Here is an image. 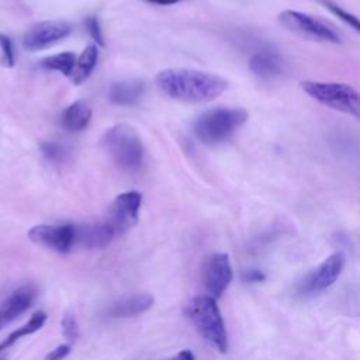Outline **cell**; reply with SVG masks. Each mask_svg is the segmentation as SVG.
<instances>
[{"label": "cell", "instance_id": "cell-1", "mask_svg": "<svg viewBox=\"0 0 360 360\" xmlns=\"http://www.w3.org/2000/svg\"><path fill=\"white\" fill-rule=\"evenodd\" d=\"M156 86L170 98L186 103H207L219 97L228 87V82L214 73L172 68L159 72Z\"/></svg>", "mask_w": 360, "mask_h": 360}, {"label": "cell", "instance_id": "cell-2", "mask_svg": "<svg viewBox=\"0 0 360 360\" xmlns=\"http://www.w3.org/2000/svg\"><path fill=\"white\" fill-rule=\"evenodd\" d=\"M248 121V111L243 108L218 107L205 111L194 122L197 139L208 146L226 142Z\"/></svg>", "mask_w": 360, "mask_h": 360}, {"label": "cell", "instance_id": "cell-3", "mask_svg": "<svg viewBox=\"0 0 360 360\" xmlns=\"http://www.w3.org/2000/svg\"><path fill=\"white\" fill-rule=\"evenodd\" d=\"M101 145L111 160L124 170H138L143 162V143L134 127L115 124L101 136Z\"/></svg>", "mask_w": 360, "mask_h": 360}, {"label": "cell", "instance_id": "cell-4", "mask_svg": "<svg viewBox=\"0 0 360 360\" xmlns=\"http://www.w3.org/2000/svg\"><path fill=\"white\" fill-rule=\"evenodd\" d=\"M186 315L214 349L221 353L228 350L226 329L215 298L210 295L194 297L186 307Z\"/></svg>", "mask_w": 360, "mask_h": 360}, {"label": "cell", "instance_id": "cell-5", "mask_svg": "<svg viewBox=\"0 0 360 360\" xmlns=\"http://www.w3.org/2000/svg\"><path fill=\"white\" fill-rule=\"evenodd\" d=\"M301 89L316 103L360 120V91L347 83L305 80Z\"/></svg>", "mask_w": 360, "mask_h": 360}, {"label": "cell", "instance_id": "cell-6", "mask_svg": "<svg viewBox=\"0 0 360 360\" xmlns=\"http://www.w3.org/2000/svg\"><path fill=\"white\" fill-rule=\"evenodd\" d=\"M278 22L290 32L316 42L340 44V34L329 22L316 18L308 13L297 10H284L277 15Z\"/></svg>", "mask_w": 360, "mask_h": 360}, {"label": "cell", "instance_id": "cell-7", "mask_svg": "<svg viewBox=\"0 0 360 360\" xmlns=\"http://www.w3.org/2000/svg\"><path fill=\"white\" fill-rule=\"evenodd\" d=\"M232 266L226 253H214L208 256L201 269V281L207 295L219 298L232 281Z\"/></svg>", "mask_w": 360, "mask_h": 360}, {"label": "cell", "instance_id": "cell-8", "mask_svg": "<svg viewBox=\"0 0 360 360\" xmlns=\"http://www.w3.org/2000/svg\"><path fill=\"white\" fill-rule=\"evenodd\" d=\"M28 238L58 253H68L76 246V224L35 225L28 231Z\"/></svg>", "mask_w": 360, "mask_h": 360}, {"label": "cell", "instance_id": "cell-9", "mask_svg": "<svg viewBox=\"0 0 360 360\" xmlns=\"http://www.w3.org/2000/svg\"><path fill=\"white\" fill-rule=\"evenodd\" d=\"M72 32V25L62 20H46L32 24L24 34L22 44L28 51L45 49Z\"/></svg>", "mask_w": 360, "mask_h": 360}, {"label": "cell", "instance_id": "cell-10", "mask_svg": "<svg viewBox=\"0 0 360 360\" xmlns=\"http://www.w3.org/2000/svg\"><path fill=\"white\" fill-rule=\"evenodd\" d=\"M345 267V255L335 252L328 256L319 266L312 269L301 281L300 292L314 294L330 287L342 274Z\"/></svg>", "mask_w": 360, "mask_h": 360}, {"label": "cell", "instance_id": "cell-11", "mask_svg": "<svg viewBox=\"0 0 360 360\" xmlns=\"http://www.w3.org/2000/svg\"><path fill=\"white\" fill-rule=\"evenodd\" d=\"M141 204L142 194L138 191H125L115 197L110 208L108 222L115 228L118 235L136 225Z\"/></svg>", "mask_w": 360, "mask_h": 360}, {"label": "cell", "instance_id": "cell-12", "mask_svg": "<svg viewBox=\"0 0 360 360\" xmlns=\"http://www.w3.org/2000/svg\"><path fill=\"white\" fill-rule=\"evenodd\" d=\"M35 297L37 287L34 284H25L14 290L0 305V330L24 311H27L32 305Z\"/></svg>", "mask_w": 360, "mask_h": 360}, {"label": "cell", "instance_id": "cell-13", "mask_svg": "<svg viewBox=\"0 0 360 360\" xmlns=\"http://www.w3.org/2000/svg\"><path fill=\"white\" fill-rule=\"evenodd\" d=\"M115 228L108 222L76 225V246L86 249H100L107 246L115 236Z\"/></svg>", "mask_w": 360, "mask_h": 360}, {"label": "cell", "instance_id": "cell-14", "mask_svg": "<svg viewBox=\"0 0 360 360\" xmlns=\"http://www.w3.org/2000/svg\"><path fill=\"white\" fill-rule=\"evenodd\" d=\"M153 305V297L146 292L121 297L107 305L103 311L105 318H129L141 315Z\"/></svg>", "mask_w": 360, "mask_h": 360}, {"label": "cell", "instance_id": "cell-15", "mask_svg": "<svg viewBox=\"0 0 360 360\" xmlns=\"http://www.w3.org/2000/svg\"><path fill=\"white\" fill-rule=\"evenodd\" d=\"M249 69L260 79H273L283 72V59L276 51L262 49L252 55Z\"/></svg>", "mask_w": 360, "mask_h": 360}, {"label": "cell", "instance_id": "cell-16", "mask_svg": "<svg viewBox=\"0 0 360 360\" xmlns=\"http://www.w3.org/2000/svg\"><path fill=\"white\" fill-rule=\"evenodd\" d=\"M145 91V84L141 80L136 79H128L121 80L114 84H111L108 90L110 100L117 105H135L139 103Z\"/></svg>", "mask_w": 360, "mask_h": 360}, {"label": "cell", "instance_id": "cell-17", "mask_svg": "<svg viewBox=\"0 0 360 360\" xmlns=\"http://www.w3.org/2000/svg\"><path fill=\"white\" fill-rule=\"evenodd\" d=\"M91 118V108L83 100H77L72 103L62 115V125L65 129L70 132L83 131Z\"/></svg>", "mask_w": 360, "mask_h": 360}, {"label": "cell", "instance_id": "cell-18", "mask_svg": "<svg viewBox=\"0 0 360 360\" xmlns=\"http://www.w3.org/2000/svg\"><path fill=\"white\" fill-rule=\"evenodd\" d=\"M97 59H98V49L96 45H87L82 53L79 55V58L76 59V65L73 68V72L70 75V80L75 83V84H82L83 82H86L96 63H97Z\"/></svg>", "mask_w": 360, "mask_h": 360}, {"label": "cell", "instance_id": "cell-19", "mask_svg": "<svg viewBox=\"0 0 360 360\" xmlns=\"http://www.w3.org/2000/svg\"><path fill=\"white\" fill-rule=\"evenodd\" d=\"M46 321V314L44 311H37L32 314V316L22 325L20 326L18 329L13 330L6 339H3L0 342V353L4 352L6 349H8L10 346H13L18 339H21L22 336H28L31 333H35L37 330H39L44 323Z\"/></svg>", "mask_w": 360, "mask_h": 360}, {"label": "cell", "instance_id": "cell-20", "mask_svg": "<svg viewBox=\"0 0 360 360\" xmlns=\"http://www.w3.org/2000/svg\"><path fill=\"white\" fill-rule=\"evenodd\" d=\"M76 65V56L73 52H62L46 56L41 60V66L48 70H56L65 76H70Z\"/></svg>", "mask_w": 360, "mask_h": 360}, {"label": "cell", "instance_id": "cell-21", "mask_svg": "<svg viewBox=\"0 0 360 360\" xmlns=\"http://www.w3.org/2000/svg\"><path fill=\"white\" fill-rule=\"evenodd\" d=\"M321 4H323L332 14H335L340 21H343L346 25H349L350 28H353L357 34H360V18L357 15H354L353 13L345 10L343 7H340L339 4L330 1V0H318Z\"/></svg>", "mask_w": 360, "mask_h": 360}, {"label": "cell", "instance_id": "cell-22", "mask_svg": "<svg viewBox=\"0 0 360 360\" xmlns=\"http://www.w3.org/2000/svg\"><path fill=\"white\" fill-rule=\"evenodd\" d=\"M41 150L44 156L51 162H59L65 156V146L55 141H48L41 143Z\"/></svg>", "mask_w": 360, "mask_h": 360}, {"label": "cell", "instance_id": "cell-23", "mask_svg": "<svg viewBox=\"0 0 360 360\" xmlns=\"http://www.w3.org/2000/svg\"><path fill=\"white\" fill-rule=\"evenodd\" d=\"M60 326H62V335L68 339V340H76L79 336V326L76 322V318L66 312L60 321Z\"/></svg>", "mask_w": 360, "mask_h": 360}, {"label": "cell", "instance_id": "cell-24", "mask_svg": "<svg viewBox=\"0 0 360 360\" xmlns=\"http://www.w3.org/2000/svg\"><path fill=\"white\" fill-rule=\"evenodd\" d=\"M0 49H1V62L7 68H13L15 63L14 58V49H13V42L10 37L0 34Z\"/></svg>", "mask_w": 360, "mask_h": 360}, {"label": "cell", "instance_id": "cell-25", "mask_svg": "<svg viewBox=\"0 0 360 360\" xmlns=\"http://www.w3.org/2000/svg\"><path fill=\"white\" fill-rule=\"evenodd\" d=\"M84 25H86L89 34L91 35V38L96 41V44H98L100 46H104V37H103V31H101L98 18L96 15H89L84 20Z\"/></svg>", "mask_w": 360, "mask_h": 360}, {"label": "cell", "instance_id": "cell-26", "mask_svg": "<svg viewBox=\"0 0 360 360\" xmlns=\"http://www.w3.org/2000/svg\"><path fill=\"white\" fill-rule=\"evenodd\" d=\"M70 345H59L55 349H52L42 360H63L70 353Z\"/></svg>", "mask_w": 360, "mask_h": 360}, {"label": "cell", "instance_id": "cell-27", "mask_svg": "<svg viewBox=\"0 0 360 360\" xmlns=\"http://www.w3.org/2000/svg\"><path fill=\"white\" fill-rule=\"evenodd\" d=\"M240 277L245 283H259L266 278L264 273L259 269H246L240 273Z\"/></svg>", "mask_w": 360, "mask_h": 360}, {"label": "cell", "instance_id": "cell-28", "mask_svg": "<svg viewBox=\"0 0 360 360\" xmlns=\"http://www.w3.org/2000/svg\"><path fill=\"white\" fill-rule=\"evenodd\" d=\"M169 360H195V359H194V354H193V352H191V350L184 349V350L179 352L176 356L170 357Z\"/></svg>", "mask_w": 360, "mask_h": 360}, {"label": "cell", "instance_id": "cell-29", "mask_svg": "<svg viewBox=\"0 0 360 360\" xmlns=\"http://www.w3.org/2000/svg\"><path fill=\"white\" fill-rule=\"evenodd\" d=\"M150 4H155V6H173V4H177V3H181L184 0H145Z\"/></svg>", "mask_w": 360, "mask_h": 360}]
</instances>
